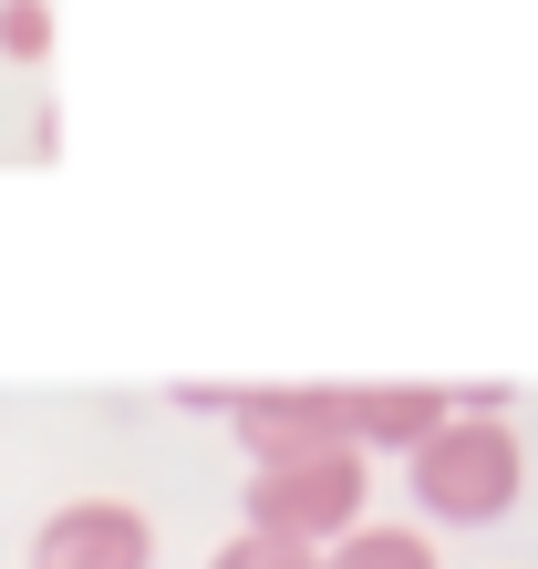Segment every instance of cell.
<instances>
[{
	"mask_svg": "<svg viewBox=\"0 0 538 569\" xmlns=\"http://www.w3.org/2000/svg\"><path fill=\"white\" fill-rule=\"evenodd\" d=\"M187 415H239V383H177Z\"/></svg>",
	"mask_w": 538,
	"mask_h": 569,
	"instance_id": "obj_9",
	"label": "cell"
},
{
	"mask_svg": "<svg viewBox=\"0 0 538 569\" xmlns=\"http://www.w3.org/2000/svg\"><path fill=\"white\" fill-rule=\"evenodd\" d=\"M404 477H415V508L435 528H497L518 508V487H528V456H518L508 415H446L404 456Z\"/></svg>",
	"mask_w": 538,
	"mask_h": 569,
	"instance_id": "obj_1",
	"label": "cell"
},
{
	"mask_svg": "<svg viewBox=\"0 0 538 569\" xmlns=\"http://www.w3.org/2000/svg\"><path fill=\"white\" fill-rule=\"evenodd\" d=\"M456 415V393L446 383H342V446L352 456H415L435 425Z\"/></svg>",
	"mask_w": 538,
	"mask_h": 569,
	"instance_id": "obj_5",
	"label": "cell"
},
{
	"mask_svg": "<svg viewBox=\"0 0 538 569\" xmlns=\"http://www.w3.org/2000/svg\"><path fill=\"white\" fill-rule=\"evenodd\" d=\"M362 497H373V466H362L352 446H311V456H290V466H249L239 518L259 528V539L331 549V539L362 528Z\"/></svg>",
	"mask_w": 538,
	"mask_h": 569,
	"instance_id": "obj_2",
	"label": "cell"
},
{
	"mask_svg": "<svg viewBox=\"0 0 538 569\" xmlns=\"http://www.w3.org/2000/svg\"><path fill=\"white\" fill-rule=\"evenodd\" d=\"M208 569H321V549H300V539H259V528H239Z\"/></svg>",
	"mask_w": 538,
	"mask_h": 569,
	"instance_id": "obj_7",
	"label": "cell"
},
{
	"mask_svg": "<svg viewBox=\"0 0 538 569\" xmlns=\"http://www.w3.org/2000/svg\"><path fill=\"white\" fill-rule=\"evenodd\" d=\"M239 446L249 466H290L311 446H342V383H239Z\"/></svg>",
	"mask_w": 538,
	"mask_h": 569,
	"instance_id": "obj_4",
	"label": "cell"
},
{
	"mask_svg": "<svg viewBox=\"0 0 538 569\" xmlns=\"http://www.w3.org/2000/svg\"><path fill=\"white\" fill-rule=\"evenodd\" d=\"M321 569H435V539L425 528H352L321 549Z\"/></svg>",
	"mask_w": 538,
	"mask_h": 569,
	"instance_id": "obj_6",
	"label": "cell"
},
{
	"mask_svg": "<svg viewBox=\"0 0 538 569\" xmlns=\"http://www.w3.org/2000/svg\"><path fill=\"white\" fill-rule=\"evenodd\" d=\"M0 52H11V62H42L52 52V0H0Z\"/></svg>",
	"mask_w": 538,
	"mask_h": 569,
	"instance_id": "obj_8",
	"label": "cell"
},
{
	"mask_svg": "<svg viewBox=\"0 0 538 569\" xmlns=\"http://www.w3.org/2000/svg\"><path fill=\"white\" fill-rule=\"evenodd\" d=\"M31 569H156V518L134 497H73L31 528Z\"/></svg>",
	"mask_w": 538,
	"mask_h": 569,
	"instance_id": "obj_3",
	"label": "cell"
}]
</instances>
